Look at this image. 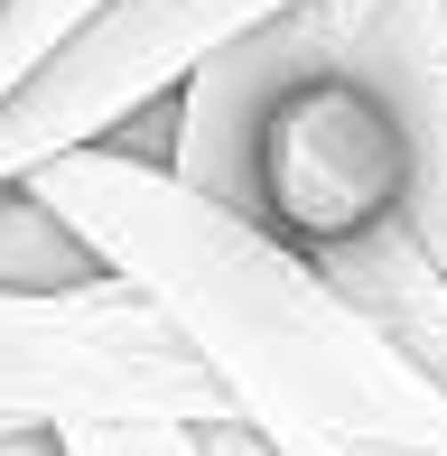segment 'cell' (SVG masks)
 <instances>
[{
  "instance_id": "5b68a950",
  "label": "cell",
  "mask_w": 447,
  "mask_h": 456,
  "mask_svg": "<svg viewBox=\"0 0 447 456\" xmlns=\"http://www.w3.org/2000/svg\"><path fill=\"white\" fill-rule=\"evenodd\" d=\"M112 0H0V102L28 85L75 28H93Z\"/></svg>"
},
{
  "instance_id": "ba28073f",
  "label": "cell",
  "mask_w": 447,
  "mask_h": 456,
  "mask_svg": "<svg viewBox=\"0 0 447 456\" xmlns=\"http://www.w3.org/2000/svg\"><path fill=\"white\" fill-rule=\"evenodd\" d=\"M0 438H10V428H0Z\"/></svg>"
},
{
  "instance_id": "3957f363",
  "label": "cell",
  "mask_w": 447,
  "mask_h": 456,
  "mask_svg": "<svg viewBox=\"0 0 447 456\" xmlns=\"http://www.w3.org/2000/svg\"><path fill=\"white\" fill-rule=\"evenodd\" d=\"M280 10L298 0H112L0 102V186L37 177L47 159L112 150L150 102H177L233 37H252Z\"/></svg>"
},
{
  "instance_id": "277c9868",
  "label": "cell",
  "mask_w": 447,
  "mask_h": 456,
  "mask_svg": "<svg viewBox=\"0 0 447 456\" xmlns=\"http://www.w3.org/2000/svg\"><path fill=\"white\" fill-rule=\"evenodd\" d=\"M112 261L93 252V233L75 215H56L28 177L0 186V289H75V280H103Z\"/></svg>"
},
{
  "instance_id": "9c48e42d",
  "label": "cell",
  "mask_w": 447,
  "mask_h": 456,
  "mask_svg": "<svg viewBox=\"0 0 447 456\" xmlns=\"http://www.w3.org/2000/svg\"><path fill=\"white\" fill-rule=\"evenodd\" d=\"M438 261H447V252H438Z\"/></svg>"
},
{
  "instance_id": "6da1fadb",
  "label": "cell",
  "mask_w": 447,
  "mask_h": 456,
  "mask_svg": "<svg viewBox=\"0 0 447 456\" xmlns=\"http://www.w3.org/2000/svg\"><path fill=\"white\" fill-rule=\"evenodd\" d=\"M112 271L177 307L233 410L280 456H447V382L317 271V252L196 196L131 150H75L28 177Z\"/></svg>"
},
{
  "instance_id": "8992f818",
  "label": "cell",
  "mask_w": 447,
  "mask_h": 456,
  "mask_svg": "<svg viewBox=\"0 0 447 456\" xmlns=\"http://www.w3.org/2000/svg\"><path fill=\"white\" fill-rule=\"evenodd\" d=\"M56 438L75 456H206V419H85Z\"/></svg>"
},
{
  "instance_id": "52a82bcc",
  "label": "cell",
  "mask_w": 447,
  "mask_h": 456,
  "mask_svg": "<svg viewBox=\"0 0 447 456\" xmlns=\"http://www.w3.org/2000/svg\"><path fill=\"white\" fill-rule=\"evenodd\" d=\"M0 456H75V447L56 438V428H10V438H0Z\"/></svg>"
},
{
  "instance_id": "7a4b0ae2",
  "label": "cell",
  "mask_w": 447,
  "mask_h": 456,
  "mask_svg": "<svg viewBox=\"0 0 447 456\" xmlns=\"http://www.w3.org/2000/svg\"><path fill=\"white\" fill-rule=\"evenodd\" d=\"M85 419H233L177 307L131 271L75 289H0V428Z\"/></svg>"
}]
</instances>
